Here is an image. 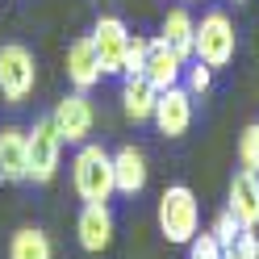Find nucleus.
<instances>
[{"label": "nucleus", "instance_id": "f257e3e1", "mask_svg": "<svg viewBox=\"0 0 259 259\" xmlns=\"http://www.w3.org/2000/svg\"><path fill=\"white\" fill-rule=\"evenodd\" d=\"M71 188H75V197L84 205H109V197L117 192V180H113V151H105L101 142L75 147Z\"/></svg>", "mask_w": 259, "mask_h": 259}, {"label": "nucleus", "instance_id": "f03ea898", "mask_svg": "<svg viewBox=\"0 0 259 259\" xmlns=\"http://www.w3.org/2000/svg\"><path fill=\"white\" fill-rule=\"evenodd\" d=\"M155 222H159V234L167 242L188 247V242L201 234V201H197V192L188 184H167L163 197H159Z\"/></svg>", "mask_w": 259, "mask_h": 259}, {"label": "nucleus", "instance_id": "7ed1b4c3", "mask_svg": "<svg viewBox=\"0 0 259 259\" xmlns=\"http://www.w3.org/2000/svg\"><path fill=\"white\" fill-rule=\"evenodd\" d=\"M238 51V34H234V21L230 13L222 9H209L205 17L197 21V42H192V59H201L205 67H230Z\"/></svg>", "mask_w": 259, "mask_h": 259}, {"label": "nucleus", "instance_id": "20e7f679", "mask_svg": "<svg viewBox=\"0 0 259 259\" xmlns=\"http://www.w3.org/2000/svg\"><path fill=\"white\" fill-rule=\"evenodd\" d=\"M38 84V63L34 51L21 42H5L0 46V101L5 105H25L34 96Z\"/></svg>", "mask_w": 259, "mask_h": 259}, {"label": "nucleus", "instance_id": "39448f33", "mask_svg": "<svg viewBox=\"0 0 259 259\" xmlns=\"http://www.w3.org/2000/svg\"><path fill=\"white\" fill-rule=\"evenodd\" d=\"M25 159H29V180L34 184H51L63 163V138L55 134L51 117H42L25 130Z\"/></svg>", "mask_w": 259, "mask_h": 259}, {"label": "nucleus", "instance_id": "423d86ee", "mask_svg": "<svg viewBox=\"0 0 259 259\" xmlns=\"http://www.w3.org/2000/svg\"><path fill=\"white\" fill-rule=\"evenodd\" d=\"M51 125H55V134L63 138V147H84L88 134H92V125H96L88 92H67L63 96V101L55 105V113H51Z\"/></svg>", "mask_w": 259, "mask_h": 259}, {"label": "nucleus", "instance_id": "0eeeda50", "mask_svg": "<svg viewBox=\"0 0 259 259\" xmlns=\"http://www.w3.org/2000/svg\"><path fill=\"white\" fill-rule=\"evenodd\" d=\"M92 46H96V59H101V71L105 75H121V63H125V46H130V25L121 17H113V13H105V17H96L92 25Z\"/></svg>", "mask_w": 259, "mask_h": 259}, {"label": "nucleus", "instance_id": "6e6552de", "mask_svg": "<svg viewBox=\"0 0 259 259\" xmlns=\"http://www.w3.org/2000/svg\"><path fill=\"white\" fill-rule=\"evenodd\" d=\"M192 101H197V96H192L184 84L159 92L151 121L159 125V134H163V138H184V134H188V125H192Z\"/></svg>", "mask_w": 259, "mask_h": 259}, {"label": "nucleus", "instance_id": "1a4fd4ad", "mask_svg": "<svg viewBox=\"0 0 259 259\" xmlns=\"http://www.w3.org/2000/svg\"><path fill=\"white\" fill-rule=\"evenodd\" d=\"M113 230H117V222H113V209H109V205H84V209H79V218H75V238H79V247H84L88 255L109 251Z\"/></svg>", "mask_w": 259, "mask_h": 259}, {"label": "nucleus", "instance_id": "9d476101", "mask_svg": "<svg viewBox=\"0 0 259 259\" xmlns=\"http://www.w3.org/2000/svg\"><path fill=\"white\" fill-rule=\"evenodd\" d=\"M142 79H147L155 92L176 88V84L184 79V59L176 55L163 38H151V42H147V67H142Z\"/></svg>", "mask_w": 259, "mask_h": 259}, {"label": "nucleus", "instance_id": "9b49d317", "mask_svg": "<svg viewBox=\"0 0 259 259\" xmlns=\"http://www.w3.org/2000/svg\"><path fill=\"white\" fill-rule=\"evenodd\" d=\"M113 180H117V192H125V197H138V192L147 188V180H151L147 151L134 147V142L117 147V151H113Z\"/></svg>", "mask_w": 259, "mask_h": 259}, {"label": "nucleus", "instance_id": "f8f14e48", "mask_svg": "<svg viewBox=\"0 0 259 259\" xmlns=\"http://www.w3.org/2000/svg\"><path fill=\"white\" fill-rule=\"evenodd\" d=\"M101 59H96V46L92 38H75L67 46V79H71V88L75 92H92L96 84H101Z\"/></svg>", "mask_w": 259, "mask_h": 259}, {"label": "nucleus", "instance_id": "ddd939ff", "mask_svg": "<svg viewBox=\"0 0 259 259\" xmlns=\"http://www.w3.org/2000/svg\"><path fill=\"white\" fill-rule=\"evenodd\" d=\"M226 209L238 218L242 230H255V226H259V176H255V171H238L234 180H230Z\"/></svg>", "mask_w": 259, "mask_h": 259}, {"label": "nucleus", "instance_id": "4468645a", "mask_svg": "<svg viewBox=\"0 0 259 259\" xmlns=\"http://www.w3.org/2000/svg\"><path fill=\"white\" fill-rule=\"evenodd\" d=\"M0 171H5V184H21V180H29L25 130H21V125H0Z\"/></svg>", "mask_w": 259, "mask_h": 259}, {"label": "nucleus", "instance_id": "2eb2a0df", "mask_svg": "<svg viewBox=\"0 0 259 259\" xmlns=\"http://www.w3.org/2000/svg\"><path fill=\"white\" fill-rule=\"evenodd\" d=\"M159 38H163L171 51L188 63V59H192V42H197V21H192V13H188L184 5L171 9L167 17H163V25H159Z\"/></svg>", "mask_w": 259, "mask_h": 259}, {"label": "nucleus", "instance_id": "dca6fc26", "mask_svg": "<svg viewBox=\"0 0 259 259\" xmlns=\"http://www.w3.org/2000/svg\"><path fill=\"white\" fill-rule=\"evenodd\" d=\"M155 101H159V92H155L142 75H138V79H125V84H121V113H125L134 125H142V121H151V117H155Z\"/></svg>", "mask_w": 259, "mask_h": 259}, {"label": "nucleus", "instance_id": "f3484780", "mask_svg": "<svg viewBox=\"0 0 259 259\" xmlns=\"http://www.w3.org/2000/svg\"><path fill=\"white\" fill-rule=\"evenodd\" d=\"M9 259H55V247H51V238H46V230L21 226V230L9 238Z\"/></svg>", "mask_w": 259, "mask_h": 259}, {"label": "nucleus", "instance_id": "a211bd4d", "mask_svg": "<svg viewBox=\"0 0 259 259\" xmlns=\"http://www.w3.org/2000/svg\"><path fill=\"white\" fill-rule=\"evenodd\" d=\"M238 163H242V171H255L259 176V121H251L238 134Z\"/></svg>", "mask_w": 259, "mask_h": 259}, {"label": "nucleus", "instance_id": "6ab92c4d", "mask_svg": "<svg viewBox=\"0 0 259 259\" xmlns=\"http://www.w3.org/2000/svg\"><path fill=\"white\" fill-rule=\"evenodd\" d=\"M180 84H184L192 96H205L209 88H213V67H205L201 59H188V63H184V79H180Z\"/></svg>", "mask_w": 259, "mask_h": 259}, {"label": "nucleus", "instance_id": "aec40b11", "mask_svg": "<svg viewBox=\"0 0 259 259\" xmlns=\"http://www.w3.org/2000/svg\"><path fill=\"white\" fill-rule=\"evenodd\" d=\"M147 42L151 38H130V46H125V63H121V75L125 79H138L142 75V67H147Z\"/></svg>", "mask_w": 259, "mask_h": 259}, {"label": "nucleus", "instance_id": "412c9836", "mask_svg": "<svg viewBox=\"0 0 259 259\" xmlns=\"http://www.w3.org/2000/svg\"><path fill=\"white\" fill-rule=\"evenodd\" d=\"M209 234L222 242V251H230V247H234V238L242 234V226H238V218L230 213V209H222V213L213 218V226H209Z\"/></svg>", "mask_w": 259, "mask_h": 259}, {"label": "nucleus", "instance_id": "4be33fe9", "mask_svg": "<svg viewBox=\"0 0 259 259\" xmlns=\"http://www.w3.org/2000/svg\"><path fill=\"white\" fill-rule=\"evenodd\" d=\"M222 255H226V251H222V242L209 234V230H201L197 238L188 242V259H222Z\"/></svg>", "mask_w": 259, "mask_h": 259}, {"label": "nucleus", "instance_id": "5701e85b", "mask_svg": "<svg viewBox=\"0 0 259 259\" xmlns=\"http://www.w3.org/2000/svg\"><path fill=\"white\" fill-rule=\"evenodd\" d=\"M230 255H234V259H259V234H255V230H242V234L234 238Z\"/></svg>", "mask_w": 259, "mask_h": 259}, {"label": "nucleus", "instance_id": "b1692460", "mask_svg": "<svg viewBox=\"0 0 259 259\" xmlns=\"http://www.w3.org/2000/svg\"><path fill=\"white\" fill-rule=\"evenodd\" d=\"M222 259H234V255H230V251H226V255H222Z\"/></svg>", "mask_w": 259, "mask_h": 259}, {"label": "nucleus", "instance_id": "393cba45", "mask_svg": "<svg viewBox=\"0 0 259 259\" xmlns=\"http://www.w3.org/2000/svg\"><path fill=\"white\" fill-rule=\"evenodd\" d=\"M0 184H5V171H0Z\"/></svg>", "mask_w": 259, "mask_h": 259}, {"label": "nucleus", "instance_id": "a878e982", "mask_svg": "<svg viewBox=\"0 0 259 259\" xmlns=\"http://www.w3.org/2000/svg\"><path fill=\"white\" fill-rule=\"evenodd\" d=\"M238 5H242V0H238Z\"/></svg>", "mask_w": 259, "mask_h": 259}]
</instances>
